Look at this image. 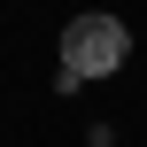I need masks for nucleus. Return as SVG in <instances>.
Instances as JSON below:
<instances>
[{
	"mask_svg": "<svg viewBox=\"0 0 147 147\" xmlns=\"http://www.w3.org/2000/svg\"><path fill=\"white\" fill-rule=\"evenodd\" d=\"M124 62H132V31L93 8V16H70V23H62V78H54V85L70 93V85H93V78L124 70Z\"/></svg>",
	"mask_w": 147,
	"mask_h": 147,
	"instance_id": "f257e3e1",
	"label": "nucleus"
}]
</instances>
